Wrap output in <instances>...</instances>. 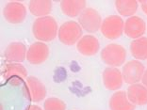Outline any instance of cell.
<instances>
[{"mask_svg":"<svg viewBox=\"0 0 147 110\" xmlns=\"http://www.w3.org/2000/svg\"><path fill=\"white\" fill-rule=\"evenodd\" d=\"M59 25L53 16L37 18L32 25V34L38 42H49L57 38Z\"/></svg>","mask_w":147,"mask_h":110,"instance_id":"1","label":"cell"},{"mask_svg":"<svg viewBox=\"0 0 147 110\" xmlns=\"http://www.w3.org/2000/svg\"><path fill=\"white\" fill-rule=\"evenodd\" d=\"M130 53L137 60L147 59V37H141L130 42Z\"/></svg>","mask_w":147,"mask_h":110,"instance_id":"20","label":"cell"},{"mask_svg":"<svg viewBox=\"0 0 147 110\" xmlns=\"http://www.w3.org/2000/svg\"><path fill=\"white\" fill-rule=\"evenodd\" d=\"M83 37V29L78 22L67 21L59 26L58 38L62 44L71 46L75 45Z\"/></svg>","mask_w":147,"mask_h":110,"instance_id":"3","label":"cell"},{"mask_svg":"<svg viewBox=\"0 0 147 110\" xmlns=\"http://www.w3.org/2000/svg\"><path fill=\"white\" fill-rule=\"evenodd\" d=\"M61 12L68 17H78L87 8V2L85 0H63L61 1Z\"/></svg>","mask_w":147,"mask_h":110,"instance_id":"16","label":"cell"},{"mask_svg":"<svg viewBox=\"0 0 147 110\" xmlns=\"http://www.w3.org/2000/svg\"><path fill=\"white\" fill-rule=\"evenodd\" d=\"M103 85L108 91H118L122 88L123 84V78L122 71L118 68L107 67L102 72Z\"/></svg>","mask_w":147,"mask_h":110,"instance_id":"12","label":"cell"},{"mask_svg":"<svg viewBox=\"0 0 147 110\" xmlns=\"http://www.w3.org/2000/svg\"><path fill=\"white\" fill-rule=\"evenodd\" d=\"M67 105L61 99L50 97L45 99L43 103V110H66Z\"/></svg>","mask_w":147,"mask_h":110,"instance_id":"21","label":"cell"},{"mask_svg":"<svg viewBox=\"0 0 147 110\" xmlns=\"http://www.w3.org/2000/svg\"><path fill=\"white\" fill-rule=\"evenodd\" d=\"M78 24L81 25L83 30L92 34L96 33L101 28L103 19L98 11L93 8H87L78 16Z\"/></svg>","mask_w":147,"mask_h":110,"instance_id":"5","label":"cell"},{"mask_svg":"<svg viewBox=\"0 0 147 110\" xmlns=\"http://www.w3.org/2000/svg\"><path fill=\"white\" fill-rule=\"evenodd\" d=\"M146 32V23L142 17L134 15L125 21V35L132 40L139 39Z\"/></svg>","mask_w":147,"mask_h":110,"instance_id":"10","label":"cell"},{"mask_svg":"<svg viewBox=\"0 0 147 110\" xmlns=\"http://www.w3.org/2000/svg\"><path fill=\"white\" fill-rule=\"evenodd\" d=\"M109 106L110 110H135L136 105H133L126 94V91H118L109 98Z\"/></svg>","mask_w":147,"mask_h":110,"instance_id":"15","label":"cell"},{"mask_svg":"<svg viewBox=\"0 0 147 110\" xmlns=\"http://www.w3.org/2000/svg\"><path fill=\"white\" fill-rule=\"evenodd\" d=\"M126 94L129 101L136 106H142L147 105V88L143 84L129 85Z\"/></svg>","mask_w":147,"mask_h":110,"instance_id":"14","label":"cell"},{"mask_svg":"<svg viewBox=\"0 0 147 110\" xmlns=\"http://www.w3.org/2000/svg\"><path fill=\"white\" fill-rule=\"evenodd\" d=\"M139 3L143 13H144L145 15H147V0H140Z\"/></svg>","mask_w":147,"mask_h":110,"instance_id":"22","label":"cell"},{"mask_svg":"<svg viewBox=\"0 0 147 110\" xmlns=\"http://www.w3.org/2000/svg\"><path fill=\"white\" fill-rule=\"evenodd\" d=\"M26 110H43V109L41 107V106H39L37 105H31L28 106V108Z\"/></svg>","mask_w":147,"mask_h":110,"instance_id":"23","label":"cell"},{"mask_svg":"<svg viewBox=\"0 0 147 110\" xmlns=\"http://www.w3.org/2000/svg\"><path fill=\"white\" fill-rule=\"evenodd\" d=\"M114 6L119 15L123 17H132L135 15L139 9L140 3L137 0H117L114 2Z\"/></svg>","mask_w":147,"mask_h":110,"instance_id":"19","label":"cell"},{"mask_svg":"<svg viewBox=\"0 0 147 110\" xmlns=\"http://www.w3.org/2000/svg\"><path fill=\"white\" fill-rule=\"evenodd\" d=\"M3 78L8 79H16L20 82L23 79L28 78V70L21 63H7L2 70Z\"/></svg>","mask_w":147,"mask_h":110,"instance_id":"17","label":"cell"},{"mask_svg":"<svg viewBox=\"0 0 147 110\" xmlns=\"http://www.w3.org/2000/svg\"><path fill=\"white\" fill-rule=\"evenodd\" d=\"M3 16L8 23L11 25H19L24 23L26 17V6L21 2L11 1L3 8Z\"/></svg>","mask_w":147,"mask_h":110,"instance_id":"7","label":"cell"},{"mask_svg":"<svg viewBox=\"0 0 147 110\" xmlns=\"http://www.w3.org/2000/svg\"><path fill=\"white\" fill-rule=\"evenodd\" d=\"M26 89L28 91L29 100L34 103L43 101L47 94L45 85L35 76H28L26 79Z\"/></svg>","mask_w":147,"mask_h":110,"instance_id":"9","label":"cell"},{"mask_svg":"<svg viewBox=\"0 0 147 110\" xmlns=\"http://www.w3.org/2000/svg\"><path fill=\"white\" fill-rule=\"evenodd\" d=\"M126 56H127V53H126L125 48L118 43H109L100 52V58L102 61L106 65H109V67L114 68L125 65Z\"/></svg>","mask_w":147,"mask_h":110,"instance_id":"2","label":"cell"},{"mask_svg":"<svg viewBox=\"0 0 147 110\" xmlns=\"http://www.w3.org/2000/svg\"><path fill=\"white\" fill-rule=\"evenodd\" d=\"M53 9V2L50 0H32L28 3V9L37 18L49 16Z\"/></svg>","mask_w":147,"mask_h":110,"instance_id":"18","label":"cell"},{"mask_svg":"<svg viewBox=\"0 0 147 110\" xmlns=\"http://www.w3.org/2000/svg\"><path fill=\"white\" fill-rule=\"evenodd\" d=\"M142 84H143L147 88V70L145 71L144 74H143V77L142 79Z\"/></svg>","mask_w":147,"mask_h":110,"instance_id":"24","label":"cell"},{"mask_svg":"<svg viewBox=\"0 0 147 110\" xmlns=\"http://www.w3.org/2000/svg\"><path fill=\"white\" fill-rule=\"evenodd\" d=\"M28 48L21 42H12L4 50V58L9 63H21L26 59Z\"/></svg>","mask_w":147,"mask_h":110,"instance_id":"11","label":"cell"},{"mask_svg":"<svg viewBox=\"0 0 147 110\" xmlns=\"http://www.w3.org/2000/svg\"><path fill=\"white\" fill-rule=\"evenodd\" d=\"M49 54V47L45 42H36L28 47L26 60L31 65H41L48 59Z\"/></svg>","mask_w":147,"mask_h":110,"instance_id":"8","label":"cell"},{"mask_svg":"<svg viewBox=\"0 0 147 110\" xmlns=\"http://www.w3.org/2000/svg\"><path fill=\"white\" fill-rule=\"evenodd\" d=\"M145 71V66L140 60L132 59V60L125 62L122 68L123 82L128 85L138 84L142 82Z\"/></svg>","mask_w":147,"mask_h":110,"instance_id":"6","label":"cell"},{"mask_svg":"<svg viewBox=\"0 0 147 110\" xmlns=\"http://www.w3.org/2000/svg\"><path fill=\"white\" fill-rule=\"evenodd\" d=\"M76 50L80 55L85 56H95L100 50V42L95 36L88 34L83 37L76 43Z\"/></svg>","mask_w":147,"mask_h":110,"instance_id":"13","label":"cell"},{"mask_svg":"<svg viewBox=\"0 0 147 110\" xmlns=\"http://www.w3.org/2000/svg\"><path fill=\"white\" fill-rule=\"evenodd\" d=\"M125 29V21L120 15H109L103 19L101 28L102 35L109 40L121 38Z\"/></svg>","mask_w":147,"mask_h":110,"instance_id":"4","label":"cell"}]
</instances>
